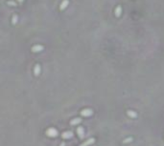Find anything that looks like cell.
Returning <instances> with one entry per match:
<instances>
[{
  "label": "cell",
  "mask_w": 164,
  "mask_h": 146,
  "mask_svg": "<svg viewBox=\"0 0 164 146\" xmlns=\"http://www.w3.org/2000/svg\"><path fill=\"white\" fill-rule=\"evenodd\" d=\"M45 134L49 137V138H56L58 136V130L56 128H48L45 132Z\"/></svg>",
  "instance_id": "6da1fadb"
},
{
  "label": "cell",
  "mask_w": 164,
  "mask_h": 146,
  "mask_svg": "<svg viewBox=\"0 0 164 146\" xmlns=\"http://www.w3.org/2000/svg\"><path fill=\"white\" fill-rule=\"evenodd\" d=\"M81 115L83 117H90V116L93 115V111L91 110V109L86 108V109H84V110L81 111Z\"/></svg>",
  "instance_id": "7a4b0ae2"
},
{
  "label": "cell",
  "mask_w": 164,
  "mask_h": 146,
  "mask_svg": "<svg viewBox=\"0 0 164 146\" xmlns=\"http://www.w3.org/2000/svg\"><path fill=\"white\" fill-rule=\"evenodd\" d=\"M73 137V133L70 132V131H65L62 134V138H64V139H68V138H71Z\"/></svg>",
  "instance_id": "3957f363"
},
{
  "label": "cell",
  "mask_w": 164,
  "mask_h": 146,
  "mask_svg": "<svg viewBox=\"0 0 164 146\" xmlns=\"http://www.w3.org/2000/svg\"><path fill=\"white\" fill-rule=\"evenodd\" d=\"M95 142V138H88L87 140H85L84 143H82L80 146H89V145H91V144H93Z\"/></svg>",
  "instance_id": "277c9868"
},
{
  "label": "cell",
  "mask_w": 164,
  "mask_h": 146,
  "mask_svg": "<svg viewBox=\"0 0 164 146\" xmlns=\"http://www.w3.org/2000/svg\"><path fill=\"white\" fill-rule=\"evenodd\" d=\"M32 51L34 53H40L41 51H43V46L42 45H35L33 48H32Z\"/></svg>",
  "instance_id": "5b68a950"
},
{
  "label": "cell",
  "mask_w": 164,
  "mask_h": 146,
  "mask_svg": "<svg viewBox=\"0 0 164 146\" xmlns=\"http://www.w3.org/2000/svg\"><path fill=\"white\" fill-rule=\"evenodd\" d=\"M77 134L79 135L80 138H83L84 136V127H78L77 128Z\"/></svg>",
  "instance_id": "8992f818"
},
{
  "label": "cell",
  "mask_w": 164,
  "mask_h": 146,
  "mask_svg": "<svg viewBox=\"0 0 164 146\" xmlns=\"http://www.w3.org/2000/svg\"><path fill=\"white\" fill-rule=\"evenodd\" d=\"M34 74H35V77L40 76V65L36 64V65L35 66V68H34Z\"/></svg>",
  "instance_id": "52a82bcc"
},
{
  "label": "cell",
  "mask_w": 164,
  "mask_h": 146,
  "mask_svg": "<svg viewBox=\"0 0 164 146\" xmlns=\"http://www.w3.org/2000/svg\"><path fill=\"white\" fill-rule=\"evenodd\" d=\"M127 115L129 116L130 118H137V114H136V112H134V111H133V110H128V111H127Z\"/></svg>",
  "instance_id": "ba28073f"
},
{
  "label": "cell",
  "mask_w": 164,
  "mask_h": 146,
  "mask_svg": "<svg viewBox=\"0 0 164 146\" xmlns=\"http://www.w3.org/2000/svg\"><path fill=\"white\" fill-rule=\"evenodd\" d=\"M82 121V119L80 118H73L71 121H70V125H72V126H74V125H77V124H79L80 122Z\"/></svg>",
  "instance_id": "9c48e42d"
},
{
  "label": "cell",
  "mask_w": 164,
  "mask_h": 146,
  "mask_svg": "<svg viewBox=\"0 0 164 146\" xmlns=\"http://www.w3.org/2000/svg\"><path fill=\"white\" fill-rule=\"evenodd\" d=\"M68 5H69V1H68V0H63V1L62 2V4H61V6H60V9L61 10H64L65 8H67Z\"/></svg>",
  "instance_id": "30bf717a"
},
{
  "label": "cell",
  "mask_w": 164,
  "mask_h": 146,
  "mask_svg": "<svg viewBox=\"0 0 164 146\" xmlns=\"http://www.w3.org/2000/svg\"><path fill=\"white\" fill-rule=\"evenodd\" d=\"M121 12H122V7L121 6H117L116 9H115V15L117 17H119L121 15Z\"/></svg>",
  "instance_id": "8fae6325"
},
{
  "label": "cell",
  "mask_w": 164,
  "mask_h": 146,
  "mask_svg": "<svg viewBox=\"0 0 164 146\" xmlns=\"http://www.w3.org/2000/svg\"><path fill=\"white\" fill-rule=\"evenodd\" d=\"M131 141H133V138H125L123 140V143L124 144H127V143H130Z\"/></svg>",
  "instance_id": "7c38bea8"
},
{
  "label": "cell",
  "mask_w": 164,
  "mask_h": 146,
  "mask_svg": "<svg viewBox=\"0 0 164 146\" xmlns=\"http://www.w3.org/2000/svg\"><path fill=\"white\" fill-rule=\"evenodd\" d=\"M16 22H17V16L16 15H13V23L15 24Z\"/></svg>",
  "instance_id": "4fadbf2b"
},
{
  "label": "cell",
  "mask_w": 164,
  "mask_h": 146,
  "mask_svg": "<svg viewBox=\"0 0 164 146\" xmlns=\"http://www.w3.org/2000/svg\"><path fill=\"white\" fill-rule=\"evenodd\" d=\"M60 146H65V143H64V142H62V144H60Z\"/></svg>",
  "instance_id": "5bb4252c"
},
{
  "label": "cell",
  "mask_w": 164,
  "mask_h": 146,
  "mask_svg": "<svg viewBox=\"0 0 164 146\" xmlns=\"http://www.w3.org/2000/svg\"><path fill=\"white\" fill-rule=\"evenodd\" d=\"M17 1L19 2V3H21V2H23V1H24V0H17Z\"/></svg>",
  "instance_id": "9a60e30c"
}]
</instances>
